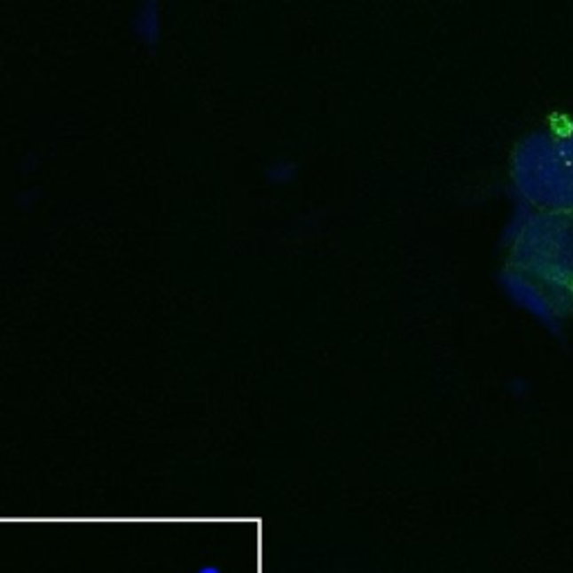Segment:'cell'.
Instances as JSON below:
<instances>
[{
  "instance_id": "2",
  "label": "cell",
  "mask_w": 573,
  "mask_h": 573,
  "mask_svg": "<svg viewBox=\"0 0 573 573\" xmlns=\"http://www.w3.org/2000/svg\"><path fill=\"white\" fill-rule=\"evenodd\" d=\"M515 184L542 208H573V122H555L517 151Z\"/></svg>"
},
{
  "instance_id": "1",
  "label": "cell",
  "mask_w": 573,
  "mask_h": 573,
  "mask_svg": "<svg viewBox=\"0 0 573 573\" xmlns=\"http://www.w3.org/2000/svg\"><path fill=\"white\" fill-rule=\"evenodd\" d=\"M508 269L555 310L573 311V208H540L515 235Z\"/></svg>"
}]
</instances>
